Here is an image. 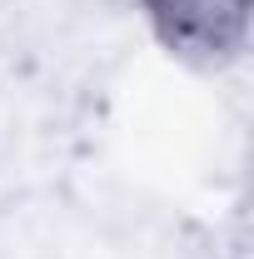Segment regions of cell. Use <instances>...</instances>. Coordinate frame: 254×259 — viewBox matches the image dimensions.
Wrapping results in <instances>:
<instances>
[{
	"mask_svg": "<svg viewBox=\"0 0 254 259\" xmlns=\"http://www.w3.org/2000/svg\"><path fill=\"white\" fill-rule=\"evenodd\" d=\"M155 40L190 60H234L249 40V0H135Z\"/></svg>",
	"mask_w": 254,
	"mask_h": 259,
	"instance_id": "cell-1",
	"label": "cell"
}]
</instances>
